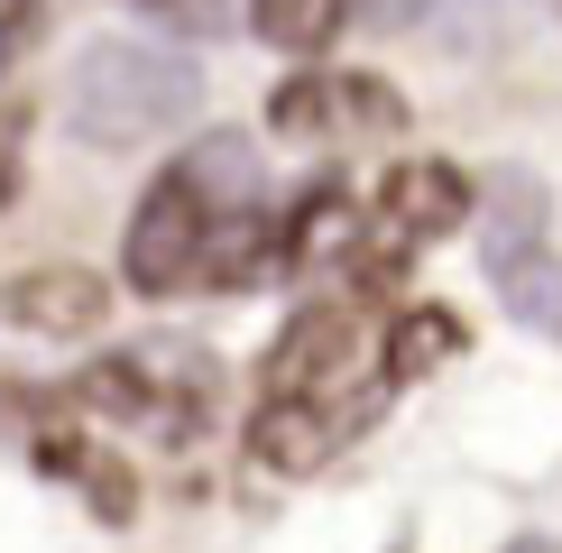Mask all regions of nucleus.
<instances>
[{"label": "nucleus", "mask_w": 562, "mask_h": 553, "mask_svg": "<svg viewBox=\"0 0 562 553\" xmlns=\"http://www.w3.org/2000/svg\"><path fill=\"white\" fill-rule=\"evenodd\" d=\"M277 268V222L259 213V157L240 129L194 138L167 157V176L138 194L121 276L138 295H184V286H259Z\"/></svg>", "instance_id": "f257e3e1"}, {"label": "nucleus", "mask_w": 562, "mask_h": 553, "mask_svg": "<svg viewBox=\"0 0 562 553\" xmlns=\"http://www.w3.org/2000/svg\"><path fill=\"white\" fill-rule=\"evenodd\" d=\"M203 102V75L167 46H138V37H92L65 75V129L83 148H148L167 138L184 111Z\"/></svg>", "instance_id": "f03ea898"}, {"label": "nucleus", "mask_w": 562, "mask_h": 553, "mask_svg": "<svg viewBox=\"0 0 562 553\" xmlns=\"http://www.w3.org/2000/svg\"><path fill=\"white\" fill-rule=\"evenodd\" d=\"M213 397H222V369L194 341H138V351H111L75 379L83 415H102L121 433H157V443H194L213 425Z\"/></svg>", "instance_id": "7ed1b4c3"}, {"label": "nucleus", "mask_w": 562, "mask_h": 553, "mask_svg": "<svg viewBox=\"0 0 562 553\" xmlns=\"http://www.w3.org/2000/svg\"><path fill=\"white\" fill-rule=\"evenodd\" d=\"M360 379H387V369H379V323H369V305H350V295L304 305L268 351V397H314V406L369 415V397H350Z\"/></svg>", "instance_id": "20e7f679"}, {"label": "nucleus", "mask_w": 562, "mask_h": 553, "mask_svg": "<svg viewBox=\"0 0 562 553\" xmlns=\"http://www.w3.org/2000/svg\"><path fill=\"white\" fill-rule=\"evenodd\" d=\"M480 268L526 332L562 341V249L544 240V213L526 203V184H498V203L480 213Z\"/></svg>", "instance_id": "39448f33"}, {"label": "nucleus", "mask_w": 562, "mask_h": 553, "mask_svg": "<svg viewBox=\"0 0 562 553\" xmlns=\"http://www.w3.org/2000/svg\"><path fill=\"white\" fill-rule=\"evenodd\" d=\"M268 121L286 138H387V129H406V102L369 75H295V83H277Z\"/></svg>", "instance_id": "423d86ee"}, {"label": "nucleus", "mask_w": 562, "mask_h": 553, "mask_svg": "<svg viewBox=\"0 0 562 553\" xmlns=\"http://www.w3.org/2000/svg\"><path fill=\"white\" fill-rule=\"evenodd\" d=\"M471 213H480V194H471V176L452 157H396L387 184H379V230H387L396 259L425 249V240H452Z\"/></svg>", "instance_id": "0eeeda50"}, {"label": "nucleus", "mask_w": 562, "mask_h": 553, "mask_svg": "<svg viewBox=\"0 0 562 553\" xmlns=\"http://www.w3.org/2000/svg\"><path fill=\"white\" fill-rule=\"evenodd\" d=\"M0 314L19 332H37V341H92L111 323V286L92 268H75V259H46V268L0 276Z\"/></svg>", "instance_id": "6e6552de"}, {"label": "nucleus", "mask_w": 562, "mask_h": 553, "mask_svg": "<svg viewBox=\"0 0 562 553\" xmlns=\"http://www.w3.org/2000/svg\"><path fill=\"white\" fill-rule=\"evenodd\" d=\"M350 433H360V415L350 406H314V397H259V415H249V461L259 471H286V479H304V471H323Z\"/></svg>", "instance_id": "1a4fd4ad"}, {"label": "nucleus", "mask_w": 562, "mask_h": 553, "mask_svg": "<svg viewBox=\"0 0 562 553\" xmlns=\"http://www.w3.org/2000/svg\"><path fill=\"white\" fill-rule=\"evenodd\" d=\"M350 240H360V213H350L341 184H323V194H304L295 222L277 230V259L286 268H333V259H350Z\"/></svg>", "instance_id": "9d476101"}, {"label": "nucleus", "mask_w": 562, "mask_h": 553, "mask_svg": "<svg viewBox=\"0 0 562 553\" xmlns=\"http://www.w3.org/2000/svg\"><path fill=\"white\" fill-rule=\"evenodd\" d=\"M442 360H461V314H442V305H406L379 332V369L387 379H425V369Z\"/></svg>", "instance_id": "9b49d317"}, {"label": "nucleus", "mask_w": 562, "mask_h": 553, "mask_svg": "<svg viewBox=\"0 0 562 553\" xmlns=\"http://www.w3.org/2000/svg\"><path fill=\"white\" fill-rule=\"evenodd\" d=\"M341 10L350 0H249V29H259L277 56H323L341 29Z\"/></svg>", "instance_id": "f8f14e48"}, {"label": "nucleus", "mask_w": 562, "mask_h": 553, "mask_svg": "<svg viewBox=\"0 0 562 553\" xmlns=\"http://www.w3.org/2000/svg\"><path fill=\"white\" fill-rule=\"evenodd\" d=\"M121 10L157 19V29H176V37H222L231 29V0H121Z\"/></svg>", "instance_id": "ddd939ff"}, {"label": "nucleus", "mask_w": 562, "mask_h": 553, "mask_svg": "<svg viewBox=\"0 0 562 553\" xmlns=\"http://www.w3.org/2000/svg\"><path fill=\"white\" fill-rule=\"evenodd\" d=\"M425 10L442 19V37H461V46H480V37H498L507 19H517V0H425Z\"/></svg>", "instance_id": "4468645a"}, {"label": "nucleus", "mask_w": 562, "mask_h": 553, "mask_svg": "<svg viewBox=\"0 0 562 553\" xmlns=\"http://www.w3.org/2000/svg\"><path fill=\"white\" fill-rule=\"evenodd\" d=\"M37 10H46V0H0V46L29 37V29H37Z\"/></svg>", "instance_id": "2eb2a0df"}, {"label": "nucleus", "mask_w": 562, "mask_h": 553, "mask_svg": "<svg viewBox=\"0 0 562 553\" xmlns=\"http://www.w3.org/2000/svg\"><path fill=\"white\" fill-rule=\"evenodd\" d=\"M19 203V138H10V121H0V213Z\"/></svg>", "instance_id": "dca6fc26"}, {"label": "nucleus", "mask_w": 562, "mask_h": 553, "mask_svg": "<svg viewBox=\"0 0 562 553\" xmlns=\"http://www.w3.org/2000/svg\"><path fill=\"white\" fill-rule=\"evenodd\" d=\"M517 553H553V544H517Z\"/></svg>", "instance_id": "f3484780"}]
</instances>
